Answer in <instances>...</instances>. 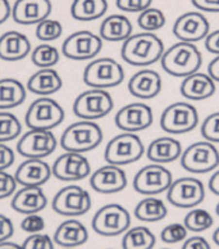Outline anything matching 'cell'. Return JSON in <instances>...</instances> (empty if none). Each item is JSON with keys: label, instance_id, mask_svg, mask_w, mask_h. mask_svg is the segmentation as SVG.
<instances>
[{"label": "cell", "instance_id": "obj_1", "mask_svg": "<svg viewBox=\"0 0 219 249\" xmlns=\"http://www.w3.org/2000/svg\"><path fill=\"white\" fill-rule=\"evenodd\" d=\"M164 44L154 32L132 34L120 48V57L126 63L136 67H146L160 61Z\"/></svg>", "mask_w": 219, "mask_h": 249}, {"label": "cell", "instance_id": "obj_2", "mask_svg": "<svg viewBox=\"0 0 219 249\" xmlns=\"http://www.w3.org/2000/svg\"><path fill=\"white\" fill-rule=\"evenodd\" d=\"M160 64L168 75L185 78L199 72L202 64V52L195 44L180 41L163 53Z\"/></svg>", "mask_w": 219, "mask_h": 249}, {"label": "cell", "instance_id": "obj_3", "mask_svg": "<svg viewBox=\"0 0 219 249\" xmlns=\"http://www.w3.org/2000/svg\"><path fill=\"white\" fill-rule=\"evenodd\" d=\"M102 130L95 121L80 120L69 124L60 136V146L66 152L86 153L102 142Z\"/></svg>", "mask_w": 219, "mask_h": 249}, {"label": "cell", "instance_id": "obj_4", "mask_svg": "<svg viewBox=\"0 0 219 249\" xmlns=\"http://www.w3.org/2000/svg\"><path fill=\"white\" fill-rule=\"evenodd\" d=\"M82 78L88 88L106 90L123 82L124 70L113 58H98L86 66Z\"/></svg>", "mask_w": 219, "mask_h": 249}, {"label": "cell", "instance_id": "obj_5", "mask_svg": "<svg viewBox=\"0 0 219 249\" xmlns=\"http://www.w3.org/2000/svg\"><path fill=\"white\" fill-rule=\"evenodd\" d=\"M144 153L145 146L140 136L134 132H122L106 144L104 158L106 163L120 167L137 162Z\"/></svg>", "mask_w": 219, "mask_h": 249}, {"label": "cell", "instance_id": "obj_6", "mask_svg": "<svg viewBox=\"0 0 219 249\" xmlns=\"http://www.w3.org/2000/svg\"><path fill=\"white\" fill-rule=\"evenodd\" d=\"M63 107L50 96H40L30 104L26 112L25 122L29 128L53 130L64 121Z\"/></svg>", "mask_w": 219, "mask_h": 249}, {"label": "cell", "instance_id": "obj_7", "mask_svg": "<svg viewBox=\"0 0 219 249\" xmlns=\"http://www.w3.org/2000/svg\"><path fill=\"white\" fill-rule=\"evenodd\" d=\"M113 98L104 89H92L82 91L73 102V113L81 120L96 121L105 117L113 110Z\"/></svg>", "mask_w": 219, "mask_h": 249}, {"label": "cell", "instance_id": "obj_8", "mask_svg": "<svg viewBox=\"0 0 219 249\" xmlns=\"http://www.w3.org/2000/svg\"><path fill=\"white\" fill-rule=\"evenodd\" d=\"M131 225V216L123 206L110 203L102 206L92 217L91 226L101 236H118L127 231Z\"/></svg>", "mask_w": 219, "mask_h": 249}, {"label": "cell", "instance_id": "obj_9", "mask_svg": "<svg viewBox=\"0 0 219 249\" xmlns=\"http://www.w3.org/2000/svg\"><path fill=\"white\" fill-rule=\"evenodd\" d=\"M198 109L186 102H176L163 110L160 116V127L170 135L186 134L198 127Z\"/></svg>", "mask_w": 219, "mask_h": 249}, {"label": "cell", "instance_id": "obj_10", "mask_svg": "<svg viewBox=\"0 0 219 249\" xmlns=\"http://www.w3.org/2000/svg\"><path fill=\"white\" fill-rule=\"evenodd\" d=\"M181 166L191 174H208L219 166V152L210 142H196L181 156Z\"/></svg>", "mask_w": 219, "mask_h": 249}, {"label": "cell", "instance_id": "obj_11", "mask_svg": "<svg viewBox=\"0 0 219 249\" xmlns=\"http://www.w3.org/2000/svg\"><path fill=\"white\" fill-rule=\"evenodd\" d=\"M92 200L86 189L78 185L64 186L54 196L51 208L64 217H78L87 213Z\"/></svg>", "mask_w": 219, "mask_h": 249}, {"label": "cell", "instance_id": "obj_12", "mask_svg": "<svg viewBox=\"0 0 219 249\" xmlns=\"http://www.w3.org/2000/svg\"><path fill=\"white\" fill-rule=\"evenodd\" d=\"M173 182L172 172L163 164L150 163L142 167L134 178V189L142 196H158L168 192Z\"/></svg>", "mask_w": 219, "mask_h": 249}, {"label": "cell", "instance_id": "obj_13", "mask_svg": "<svg viewBox=\"0 0 219 249\" xmlns=\"http://www.w3.org/2000/svg\"><path fill=\"white\" fill-rule=\"evenodd\" d=\"M102 49V39L94 32L82 30L76 31L64 40L62 53L72 61H90Z\"/></svg>", "mask_w": 219, "mask_h": 249}, {"label": "cell", "instance_id": "obj_14", "mask_svg": "<svg viewBox=\"0 0 219 249\" xmlns=\"http://www.w3.org/2000/svg\"><path fill=\"white\" fill-rule=\"evenodd\" d=\"M58 140L51 130L30 128L21 136L17 144V152L25 158L43 160L55 152Z\"/></svg>", "mask_w": 219, "mask_h": 249}, {"label": "cell", "instance_id": "obj_15", "mask_svg": "<svg viewBox=\"0 0 219 249\" xmlns=\"http://www.w3.org/2000/svg\"><path fill=\"white\" fill-rule=\"evenodd\" d=\"M167 199L178 208H195L205 199V186L196 178H181L172 182Z\"/></svg>", "mask_w": 219, "mask_h": 249}, {"label": "cell", "instance_id": "obj_16", "mask_svg": "<svg viewBox=\"0 0 219 249\" xmlns=\"http://www.w3.org/2000/svg\"><path fill=\"white\" fill-rule=\"evenodd\" d=\"M154 121L152 109L148 104L130 103L120 108L114 117V122L123 132H140L149 128Z\"/></svg>", "mask_w": 219, "mask_h": 249}, {"label": "cell", "instance_id": "obj_17", "mask_svg": "<svg viewBox=\"0 0 219 249\" xmlns=\"http://www.w3.org/2000/svg\"><path fill=\"white\" fill-rule=\"evenodd\" d=\"M53 176L62 181H78L91 174V164L82 153L66 152L54 160Z\"/></svg>", "mask_w": 219, "mask_h": 249}, {"label": "cell", "instance_id": "obj_18", "mask_svg": "<svg viewBox=\"0 0 219 249\" xmlns=\"http://www.w3.org/2000/svg\"><path fill=\"white\" fill-rule=\"evenodd\" d=\"M210 32V23L202 12H186L177 18L173 25V35L180 41L196 43L204 40Z\"/></svg>", "mask_w": 219, "mask_h": 249}, {"label": "cell", "instance_id": "obj_19", "mask_svg": "<svg viewBox=\"0 0 219 249\" xmlns=\"http://www.w3.org/2000/svg\"><path fill=\"white\" fill-rule=\"evenodd\" d=\"M128 184L126 172L114 164H106L98 168L90 176V185L98 193L101 194H114L122 192Z\"/></svg>", "mask_w": 219, "mask_h": 249}, {"label": "cell", "instance_id": "obj_20", "mask_svg": "<svg viewBox=\"0 0 219 249\" xmlns=\"http://www.w3.org/2000/svg\"><path fill=\"white\" fill-rule=\"evenodd\" d=\"M51 9L50 0H16L12 7V18L18 25H39L49 18Z\"/></svg>", "mask_w": 219, "mask_h": 249}, {"label": "cell", "instance_id": "obj_21", "mask_svg": "<svg viewBox=\"0 0 219 249\" xmlns=\"http://www.w3.org/2000/svg\"><path fill=\"white\" fill-rule=\"evenodd\" d=\"M53 176L51 166L43 160L29 158L16 170L15 178L22 186H43Z\"/></svg>", "mask_w": 219, "mask_h": 249}, {"label": "cell", "instance_id": "obj_22", "mask_svg": "<svg viewBox=\"0 0 219 249\" xmlns=\"http://www.w3.org/2000/svg\"><path fill=\"white\" fill-rule=\"evenodd\" d=\"M128 91L138 99H152L162 91V77L154 70H140L130 78Z\"/></svg>", "mask_w": 219, "mask_h": 249}, {"label": "cell", "instance_id": "obj_23", "mask_svg": "<svg viewBox=\"0 0 219 249\" xmlns=\"http://www.w3.org/2000/svg\"><path fill=\"white\" fill-rule=\"evenodd\" d=\"M11 206L16 212L26 216L39 213L48 206V198L41 186H22L15 193Z\"/></svg>", "mask_w": 219, "mask_h": 249}, {"label": "cell", "instance_id": "obj_24", "mask_svg": "<svg viewBox=\"0 0 219 249\" xmlns=\"http://www.w3.org/2000/svg\"><path fill=\"white\" fill-rule=\"evenodd\" d=\"M31 52V41L22 32L13 30L0 36V59L7 62L22 61Z\"/></svg>", "mask_w": 219, "mask_h": 249}, {"label": "cell", "instance_id": "obj_25", "mask_svg": "<svg viewBox=\"0 0 219 249\" xmlns=\"http://www.w3.org/2000/svg\"><path fill=\"white\" fill-rule=\"evenodd\" d=\"M216 90V81L208 73H202V72H196L185 77L180 86L182 96L194 102L208 99L214 95Z\"/></svg>", "mask_w": 219, "mask_h": 249}, {"label": "cell", "instance_id": "obj_26", "mask_svg": "<svg viewBox=\"0 0 219 249\" xmlns=\"http://www.w3.org/2000/svg\"><path fill=\"white\" fill-rule=\"evenodd\" d=\"M54 243L62 248H77L88 240V231L81 221L76 218L63 221L54 232Z\"/></svg>", "mask_w": 219, "mask_h": 249}, {"label": "cell", "instance_id": "obj_27", "mask_svg": "<svg viewBox=\"0 0 219 249\" xmlns=\"http://www.w3.org/2000/svg\"><path fill=\"white\" fill-rule=\"evenodd\" d=\"M182 156V145L172 136H162L148 145L146 157L152 163H172Z\"/></svg>", "mask_w": 219, "mask_h": 249}, {"label": "cell", "instance_id": "obj_28", "mask_svg": "<svg viewBox=\"0 0 219 249\" xmlns=\"http://www.w3.org/2000/svg\"><path fill=\"white\" fill-rule=\"evenodd\" d=\"M63 80L54 68H40L27 81V90L39 96H50L59 91Z\"/></svg>", "mask_w": 219, "mask_h": 249}, {"label": "cell", "instance_id": "obj_29", "mask_svg": "<svg viewBox=\"0 0 219 249\" xmlns=\"http://www.w3.org/2000/svg\"><path fill=\"white\" fill-rule=\"evenodd\" d=\"M132 23L126 16L112 15L101 22L99 30V36L102 41L119 43L127 40L132 35Z\"/></svg>", "mask_w": 219, "mask_h": 249}, {"label": "cell", "instance_id": "obj_30", "mask_svg": "<svg viewBox=\"0 0 219 249\" xmlns=\"http://www.w3.org/2000/svg\"><path fill=\"white\" fill-rule=\"evenodd\" d=\"M27 88L19 80L12 77L0 78V110H8L23 104Z\"/></svg>", "mask_w": 219, "mask_h": 249}, {"label": "cell", "instance_id": "obj_31", "mask_svg": "<svg viewBox=\"0 0 219 249\" xmlns=\"http://www.w3.org/2000/svg\"><path fill=\"white\" fill-rule=\"evenodd\" d=\"M108 11L106 0H73L71 16L76 21L90 22L99 19Z\"/></svg>", "mask_w": 219, "mask_h": 249}, {"label": "cell", "instance_id": "obj_32", "mask_svg": "<svg viewBox=\"0 0 219 249\" xmlns=\"http://www.w3.org/2000/svg\"><path fill=\"white\" fill-rule=\"evenodd\" d=\"M168 214V207L156 196H146L135 208V217L144 222H158Z\"/></svg>", "mask_w": 219, "mask_h": 249}, {"label": "cell", "instance_id": "obj_33", "mask_svg": "<svg viewBox=\"0 0 219 249\" xmlns=\"http://www.w3.org/2000/svg\"><path fill=\"white\" fill-rule=\"evenodd\" d=\"M156 243L155 235L145 226L128 229L122 239L123 249H152Z\"/></svg>", "mask_w": 219, "mask_h": 249}, {"label": "cell", "instance_id": "obj_34", "mask_svg": "<svg viewBox=\"0 0 219 249\" xmlns=\"http://www.w3.org/2000/svg\"><path fill=\"white\" fill-rule=\"evenodd\" d=\"M59 59V50L48 43L40 44L31 52L32 63L39 68H53Z\"/></svg>", "mask_w": 219, "mask_h": 249}, {"label": "cell", "instance_id": "obj_35", "mask_svg": "<svg viewBox=\"0 0 219 249\" xmlns=\"http://www.w3.org/2000/svg\"><path fill=\"white\" fill-rule=\"evenodd\" d=\"M214 224V218L208 211L204 208H192L186 216H185L184 225L188 231L202 232L212 228Z\"/></svg>", "mask_w": 219, "mask_h": 249}, {"label": "cell", "instance_id": "obj_36", "mask_svg": "<svg viewBox=\"0 0 219 249\" xmlns=\"http://www.w3.org/2000/svg\"><path fill=\"white\" fill-rule=\"evenodd\" d=\"M22 132V124L17 116L8 110H0V142L17 139Z\"/></svg>", "mask_w": 219, "mask_h": 249}, {"label": "cell", "instance_id": "obj_37", "mask_svg": "<svg viewBox=\"0 0 219 249\" xmlns=\"http://www.w3.org/2000/svg\"><path fill=\"white\" fill-rule=\"evenodd\" d=\"M167 22L166 15L158 8H148L140 13L137 18V25L145 32H155L164 27Z\"/></svg>", "mask_w": 219, "mask_h": 249}, {"label": "cell", "instance_id": "obj_38", "mask_svg": "<svg viewBox=\"0 0 219 249\" xmlns=\"http://www.w3.org/2000/svg\"><path fill=\"white\" fill-rule=\"evenodd\" d=\"M36 37L44 43H51L54 40L59 39L63 34V26L57 19L46 18L39 25H36Z\"/></svg>", "mask_w": 219, "mask_h": 249}, {"label": "cell", "instance_id": "obj_39", "mask_svg": "<svg viewBox=\"0 0 219 249\" xmlns=\"http://www.w3.org/2000/svg\"><path fill=\"white\" fill-rule=\"evenodd\" d=\"M187 232L188 230L184 224L174 222V224L168 225L163 229L162 232H160V238L167 244H176V243H180L182 240H186Z\"/></svg>", "mask_w": 219, "mask_h": 249}, {"label": "cell", "instance_id": "obj_40", "mask_svg": "<svg viewBox=\"0 0 219 249\" xmlns=\"http://www.w3.org/2000/svg\"><path fill=\"white\" fill-rule=\"evenodd\" d=\"M200 131L206 142H219V112H214L205 118Z\"/></svg>", "mask_w": 219, "mask_h": 249}, {"label": "cell", "instance_id": "obj_41", "mask_svg": "<svg viewBox=\"0 0 219 249\" xmlns=\"http://www.w3.org/2000/svg\"><path fill=\"white\" fill-rule=\"evenodd\" d=\"M22 249H54V240L48 234H30L22 244Z\"/></svg>", "mask_w": 219, "mask_h": 249}, {"label": "cell", "instance_id": "obj_42", "mask_svg": "<svg viewBox=\"0 0 219 249\" xmlns=\"http://www.w3.org/2000/svg\"><path fill=\"white\" fill-rule=\"evenodd\" d=\"M21 229L29 234L41 232L45 229V220L39 213L27 214L21 222Z\"/></svg>", "mask_w": 219, "mask_h": 249}, {"label": "cell", "instance_id": "obj_43", "mask_svg": "<svg viewBox=\"0 0 219 249\" xmlns=\"http://www.w3.org/2000/svg\"><path fill=\"white\" fill-rule=\"evenodd\" d=\"M152 0H116V5L119 11L130 12V13H137L144 12L150 8Z\"/></svg>", "mask_w": 219, "mask_h": 249}, {"label": "cell", "instance_id": "obj_44", "mask_svg": "<svg viewBox=\"0 0 219 249\" xmlns=\"http://www.w3.org/2000/svg\"><path fill=\"white\" fill-rule=\"evenodd\" d=\"M17 185L15 175L8 174L7 171H0V199H5L13 196Z\"/></svg>", "mask_w": 219, "mask_h": 249}, {"label": "cell", "instance_id": "obj_45", "mask_svg": "<svg viewBox=\"0 0 219 249\" xmlns=\"http://www.w3.org/2000/svg\"><path fill=\"white\" fill-rule=\"evenodd\" d=\"M16 160V154L11 146L5 145V142H0V171H7L13 166Z\"/></svg>", "mask_w": 219, "mask_h": 249}, {"label": "cell", "instance_id": "obj_46", "mask_svg": "<svg viewBox=\"0 0 219 249\" xmlns=\"http://www.w3.org/2000/svg\"><path fill=\"white\" fill-rule=\"evenodd\" d=\"M15 234V225L9 217L0 213V243L7 242Z\"/></svg>", "mask_w": 219, "mask_h": 249}, {"label": "cell", "instance_id": "obj_47", "mask_svg": "<svg viewBox=\"0 0 219 249\" xmlns=\"http://www.w3.org/2000/svg\"><path fill=\"white\" fill-rule=\"evenodd\" d=\"M182 249H212V247L206 239L195 235V236H191L185 240Z\"/></svg>", "mask_w": 219, "mask_h": 249}, {"label": "cell", "instance_id": "obj_48", "mask_svg": "<svg viewBox=\"0 0 219 249\" xmlns=\"http://www.w3.org/2000/svg\"><path fill=\"white\" fill-rule=\"evenodd\" d=\"M198 11L219 13V0H191Z\"/></svg>", "mask_w": 219, "mask_h": 249}, {"label": "cell", "instance_id": "obj_49", "mask_svg": "<svg viewBox=\"0 0 219 249\" xmlns=\"http://www.w3.org/2000/svg\"><path fill=\"white\" fill-rule=\"evenodd\" d=\"M204 45L209 53L219 55V30L209 32L208 36L204 39Z\"/></svg>", "mask_w": 219, "mask_h": 249}, {"label": "cell", "instance_id": "obj_50", "mask_svg": "<svg viewBox=\"0 0 219 249\" xmlns=\"http://www.w3.org/2000/svg\"><path fill=\"white\" fill-rule=\"evenodd\" d=\"M12 16V7L8 0H0V25Z\"/></svg>", "mask_w": 219, "mask_h": 249}, {"label": "cell", "instance_id": "obj_51", "mask_svg": "<svg viewBox=\"0 0 219 249\" xmlns=\"http://www.w3.org/2000/svg\"><path fill=\"white\" fill-rule=\"evenodd\" d=\"M208 75L216 82H219V55H217L208 66Z\"/></svg>", "mask_w": 219, "mask_h": 249}, {"label": "cell", "instance_id": "obj_52", "mask_svg": "<svg viewBox=\"0 0 219 249\" xmlns=\"http://www.w3.org/2000/svg\"><path fill=\"white\" fill-rule=\"evenodd\" d=\"M209 189L216 196H219V170L214 172L212 175V178H209Z\"/></svg>", "mask_w": 219, "mask_h": 249}, {"label": "cell", "instance_id": "obj_53", "mask_svg": "<svg viewBox=\"0 0 219 249\" xmlns=\"http://www.w3.org/2000/svg\"><path fill=\"white\" fill-rule=\"evenodd\" d=\"M0 249H22V246L17 244V243L7 240V242L0 243Z\"/></svg>", "mask_w": 219, "mask_h": 249}, {"label": "cell", "instance_id": "obj_54", "mask_svg": "<svg viewBox=\"0 0 219 249\" xmlns=\"http://www.w3.org/2000/svg\"><path fill=\"white\" fill-rule=\"evenodd\" d=\"M213 240H214V243L219 247V228L217 229L216 231L213 232Z\"/></svg>", "mask_w": 219, "mask_h": 249}, {"label": "cell", "instance_id": "obj_55", "mask_svg": "<svg viewBox=\"0 0 219 249\" xmlns=\"http://www.w3.org/2000/svg\"><path fill=\"white\" fill-rule=\"evenodd\" d=\"M216 213L219 216V203H218V204H217V207H216Z\"/></svg>", "mask_w": 219, "mask_h": 249}, {"label": "cell", "instance_id": "obj_56", "mask_svg": "<svg viewBox=\"0 0 219 249\" xmlns=\"http://www.w3.org/2000/svg\"><path fill=\"white\" fill-rule=\"evenodd\" d=\"M63 249H74V248H63Z\"/></svg>", "mask_w": 219, "mask_h": 249}, {"label": "cell", "instance_id": "obj_57", "mask_svg": "<svg viewBox=\"0 0 219 249\" xmlns=\"http://www.w3.org/2000/svg\"><path fill=\"white\" fill-rule=\"evenodd\" d=\"M162 249H169V248H162Z\"/></svg>", "mask_w": 219, "mask_h": 249}, {"label": "cell", "instance_id": "obj_58", "mask_svg": "<svg viewBox=\"0 0 219 249\" xmlns=\"http://www.w3.org/2000/svg\"><path fill=\"white\" fill-rule=\"evenodd\" d=\"M109 249H113V248H109Z\"/></svg>", "mask_w": 219, "mask_h": 249}]
</instances>
